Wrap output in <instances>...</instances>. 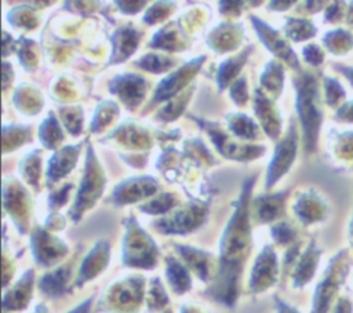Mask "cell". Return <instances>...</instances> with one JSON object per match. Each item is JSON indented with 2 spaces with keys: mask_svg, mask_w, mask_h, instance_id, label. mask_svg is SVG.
I'll return each instance as SVG.
<instances>
[{
  "mask_svg": "<svg viewBox=\"0 0 353 313\" xmlns=\"http://www.w3.org/2000/svg\"><path fill=\"white\" fill-rule=\"evenodd\" d=\"M156 190V181L152 178H135L123 182L119 185L114 190V199H117L120 203L124 201H134L138 199H142L145 196H149Z\"/></svg>",
  "mask_w": 353,
  "mask_h": 313,
  "instance_id": "cell-6",
  "label": "cell"
},
{
  "mask_svg": "<svg viewBox=\"0 0 353 313\" xmlns=\"http://www.w3.org/2000/svg\"><path fill=\"white\" fill-rule=\"evenodd\" d=\"M139 33L134 29H121L114 33L113 36V55H112V62H121L125 58H128L137 44H138Z\"/></svg>",
  "mask_w": 353,
  "mask_h": 313,
  "instance_id": "cell-7",
  "label": "cell"
},
{
  "mask_svg": "<svg viewBox=\"0 0 353 313\" xmlns=\"http://www.w3.org/2000/svg\"><path fill=\"white\" fill-rule=\"evenodd\" d=\"M165 14H167V7H165V4H164V3H157L156 6H153V7L148 11V14H146V17H145V21H146L148 23H153V22L160 21Z\"/></svg>",
  "mask_w": 353,
  "mask_h": 313,
  "instance_id": "cell-17",
  "label": "cell"
},
{
  "mask_svg": "<svg viewBox=\"0 0 353 313\" xmlns=\"http://www.w3.org/2000/svg\"><path fill=\"white\" fill-rule=\"evenodd\" d=\"M232 98L236 103H244L247 101V87H245V80L244 79H239L237 83H234V85L230 90Z\"/></svg>",
  "mask_w": 353,
  "mask_h": 313,
  "instance_id": "cell-16",
  "label": "cell"
},
{
  "mask_svg": "<svg viewBox=\"0 0 353 313\" xmlns=\"http://www.w3.org/2000/svg\"><path fill=\"white\" fill-rule=\"evenodd\" d=\"M205 59V57H200L186 65H183L181 69H178L176 72H174L172 74L167 76L160 85L156 90V94L153 97V102H159V101H164L170 97H172L175 92H178L182 87L186 85V83L196 74L197 69L201 66L203 61Z\"/></svg>",
  "mask_w": 353,
  "mask_h": 313,
  "instance_id": "cell-3",
  "label": "cell"
},
{
  "mask_svg": "<svg viewBox=\"0 0 353 313\" xmlns=\"http://www.w3.org/2000/svg\"><path fill=\"white\" fill-rule=\"evenodd\" d=\"M145 87V80L142 77L128 73L116 77L110 84V91L117 94L128 108H134L143 98Z\"/></svg>",
  "mask_w": 353,
  "mask_h": 313,
  "instance_id": "cell-4",
  "label": "cell"
},
{
  "mask_svg": "<svg viewBox=\"0 0 353 313\" xmlns=\"http://www.w3.org/2000/svg\"><path fill=\"white\" fill-rule=\"evenodd\" d=\"M68 274H69V269H59V270H57L54 273L46 274L41 279V283H40L43 291H46L50 295L59 294L62 291V288H63V284L66 281Z\"/></svg>",
  "mask_w": 353,
  "mask_h": 313,
  "instance_id": "cell-12",
  "label": "cell"
},
{
  "mask_svg": "<svg viewBox=\"0 0 353 313\" xmlns=\"http://www.w3.org/2000/svg\"><path fill=\"white\" fill-rule=\"evenodd\" d=\"M167 274L170 279V283L172 284V287L175 288V291L178 292H183L186 288H189V274L185 270V267L182 265H179L176 261L174 259H168V269H167Z\"/></svg>",
  "mask_w": 353,
  "mask_h": 313,
  "instance_id": "cell-11",
  "label": "cell"
},
{
  "mask_svg": "<svg viewBox=\"0 0 353 313\" xmlns=\"http://www.w3.org/2000/svg\"><path fill=\"white\" fill-rule=\"evenodd\" d=\"M229 123H230V127L232 130L239 135V137H244L247 139H251L255 137L256 134V127H255V123L248 119L247 116L244 114H236V116H232V119H229Z\"/></svg>",
  "mask_w": 353,
  "mask_h": 313,
  "instance_id": "cell-14",
  "label": "cell"
},
{
  "mask_svg": "<svg viewBox=\"0 0 353 313\" xmlns=\"http://www.w3.org/2000/svg\"><path fill=\"white\" fill-rule=\"evenodd\" d=\"M91 301H92V298H90L88 301H85L83 305H80L79 307H76L74 310H72L70 313H88V310H90V305H91Z\"/></svg>",
  "mask_w": 353,
  "mask_h": 313,
  "instance_id": "cell-18",
  "label": "cell"
},
{
  "mask_svg": "<svg viewBox=\"0 0 353 313\" xmlns=\"http://www.w3.org/2000/svg\"><path fill=\"white\" fill-rule=\"evenodd\" d=\"M40 138H41V142L47 148H54L58 142L62 141V132H61V130L58 127L57 120L52 116H50V119H47L41 124Z\"/></svg>",
  "mask_w": 353,
  "mask_h": 313,
  "instance_id": "cell-13",
  "label": "cell"
},
{
  "mask_svg": "<svg viewBox=\"0 0 353 313\" xmlns=\"http://www.w3.org/2000/svg\"><path fill=\"white\" fill-rule=\"evenodd\" d=\"M294 156V141L285 139L281 142L274 153V157L272 160V164L268 171V188L273 185V182L285 171V168L290 165L291 159Z\"/></svg>",
  "mask_w": 353,
  "mask_h": 313,
  "instance_id": "cell-9",
  "label": "cell"
},
{
  "mask_svg": "<svg viewBox=\"0 0 353 313\" xmlns=\"http://www.w3.org/2000/svg\"><path fill=\"white\" fill-rule=\"evenodd\" d=\"M105 185V176L101 170V165L98 164L95 154L92 149L90 148L87 152V163H85V174L83 176L79 196L76 199L74 207H73V218H79L84 210L90 208L95 200L101 196L102 189Z\"/></svg>",
  "mask_w": 353,
  "mask_h": 313,
  "instance_id": "cell-2",
  "label": "cell"
},
{
  "mask_svg": "<svg viewBox=\"0 0 353 313\" xmlns=\"http://www.w3.org/2000/svg\"><path fill=\"white\" fill-rule=\"evenodd\" d=\"M77 154H79V146H68V148H63L61 152L55 153V156L50 161V167L47 172L48 179L57 181L65 174H68L74 165V160Z\"/></svg>",
  "mask_w": 353,
  "mask_h": 313,
  "instance_id": "cell-8",
  "label": "cell"
},
{
  "mask_svg": "<svg viewBox=\"0 0 353 313\" xmlns=\"http://www.w3.org/2000/svg\"><path fill=\"white\" fill-rule=\"evenodd\" d=\"M313 83H303V85L299 87V95H298V109L301 113V119L305 127L306 138L307 141H313V134L316 131V120H317V112L313 102Z\"/></svg>",
  "mask_w": 353,
  "mask_h": 313,
  "instance_id": "cell-5",
  "label": "cell"
},
{
  "mask_svg": "<svg viewBox=\"0 0 353 313\" xmlns=\"http://www.w3.org/2000/svg\"><path fill=\"white\" fill-rule=\"evenodd\" d=\"M138 65L150 72H163L172 66V61H170L165 57L157 55V54H149V55L143 57Z\"/></svg>",
  "mask_w": 353,
  "mask_h": 313,
  "instance_id": "cell-15",
  "label": "cell"
},
{
  "mask_svg": "<svg viewBox=\"0 0 353 313\" xmlns=\"http://www.w3.org/2000/svg\"><path fill=\"white\" fill-rule=\"evenodd\" d=\"M247 55H248V50H245L244 52L225 61L221 66H219V70H218V84L221 88H223L232 77H234L240 68L244 65L245 59H247Z\"/></svg>",
  "mask_w": 353,
  "mask_h": 313,
  "instance_id": "cell-10",
  "label": "cell"
},
{
  "mask_svg": "<svg viewBox=\"0 0 353 313\" xmlns=\"http://www.w3.org/2000/svg\"><path fill=\"white\" fill-rule=\"evenodd\" d=\"M251 186L252 179L245 182L222 241V267L219 269V279L216 281L214 295L226 303L233 302L236 296V285L241 269L240 266L250 239L248 196Z\"/></svg>",
  "mask_w": 353,
  "mask_h": 313,
  "instance_id": "cell-1",
  "label": "cell"
}]
</instances>
